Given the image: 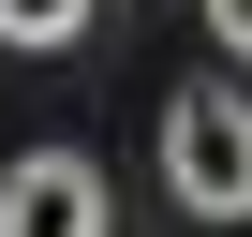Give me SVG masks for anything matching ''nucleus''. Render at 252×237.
<instances>
[{"label":"nucleus","mask_w":252,"mask_h":237,"mask_svg":"<svg viewBox=\"0 0 252 237\" xmlns=\"http://www.w3.org/2000/svg\"><path fill=\"white\" fill-rule=\"evenodd\" d=\"M0 237H104V163H74V148L0 163Z\"/></svg>","instance_id":"2"},{"label":"nucleus","mask_w":252,"mask_h":237,"mask_svg":"<svg viewBox=\"0 0 252 237\" xmlns=\"http://www.w3.org/2000/svg\"><path fill=\"white\" fill-rule=\"evenodd\" d=\"M89 0H0V45H74Z\"/></svg>","instance_id":"3"},{"label":"nucleus","mask_w":252,"mask_h":237,"mask_svg":"<svg viewBox=\"0 0 252 237\" xmlns=\"http://www.w3.org/2000/svg\"><path fill=\"white\" fill-rule=\"evenodd\" d=\"M163 193L193 222H252V89H178L163 104Z\"/></svg>","instance_id":"1"},{"label":"nucleus","mask_w":252,"mask_h":237,"mask_svg":"<svg viewBox=\"0 0 252 237\" xmlns=\"http://www.w3.org/2000/svg\"><path fill=\"white\" fill-rule=\"evenodd\" d=\"M208 30H222V59H252V0H208Z\"/></svg>","instance_id":"4"}]
</instances>
